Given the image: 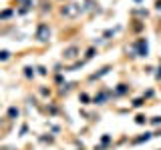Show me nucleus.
<instances>
[{"label":"nucleus","instance_id":"nucleus-1","mask_svg":"<svg viewBox=\"0 0 161 150\" xmlns=\"http://www.w3.org/2000/svg\"><path fill=\"white\" fill-rule=\"evenodd\" d=\"M80 14V4L77 2H71L67 4V6H62V16H67V18H75V16Z\"/></svg>","mask_w":161,"mask_h":150},{"label":"nucleus","instance_id":"nucleus-2","mask_svg":"<svg viewBox=\"0 0 161 150\" xmlns=\"http://www.w3.org/2000/svg\"><path fill=\"white\" fill-rule=\"evenodd\" d=\"M36 38H39L40 42H48V38H50V28L46 26V24H40L39 30H36Z\"/></svg>","mask_w":161,"mask_h":150},{"label":"nucleus","instance_id":"nucleus-3","mask_svg":"<svg viewBox=\"0 0 161 150\" xmlns=\"http://www.w3.org/2000/svg\"><path fill=\"white\" fill-rule=\"evenodd\" d=\"M62 56H65V60H75V58L79 56V48H77V46H71V48L65 50V54H62Z\"/></svg>","mask_w":161,"mask_h":150},{"label":"nucleus","instance_id":"nucleus-4","mask_svg":"<svg viewBox=\"0 0 161 150\" xmlns=\"http://www.w3.org/2000/svg\"><path fill=\"white\" fill-rule=\"evenodd\" d=\"M8 58V52L6 50H2V52H0V60H6Z\"/></svg>","mask_w":161,"mask_h":150},{"label":"nucleus","instance_id":"nucleus-5","mask_svg":"<svg viewBox=\"0 0 161 150\" xmlns=\"http://www.w3.org/2000/svg\"><path fill=\"white\" fill-rule=\"evenodd\" d=\"M157 10H161V0H159V2H157Z\"/></svg>","mask_w":161,"mask_h":150}]
</instances>
